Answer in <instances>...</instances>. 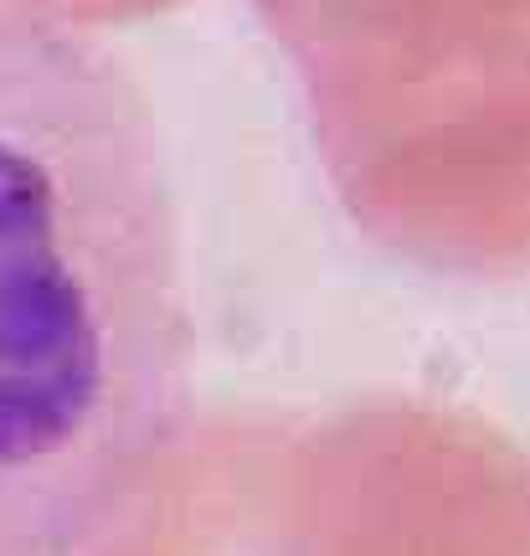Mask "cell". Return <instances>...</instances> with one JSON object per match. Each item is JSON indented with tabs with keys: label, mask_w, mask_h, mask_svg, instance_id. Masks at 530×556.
Masks as SVG:
<instances>
[{
	"label": "cell",
	"mask_w": 530,
	"mask_h": 556,
	"mask_svg": "<svg viewBox=\"0 0 530 556\" xmlns=\"http://www.w3.org/2000/svg\"><path fill=\"white\" fill-rule=\"evenodd\" d=\"M197 371L155 103L114 47L0 0V556H83L155 484Z\"/></svg>",
	"instance_id": "obj_1"
}]
</instances>
